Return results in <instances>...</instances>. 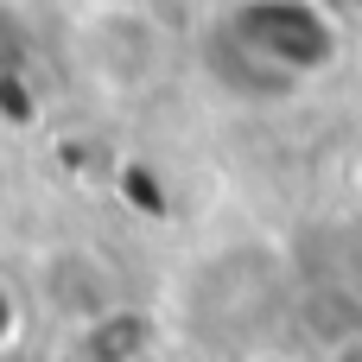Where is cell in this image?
Segmentation results:
<instances>
[{
  "mask_svg": "<svg viewBox=\"0 0 362 362\" xmlns=\"http://www.w3.org/2000/svg\"><path fill=\"white\" fill-rule=\"evenodd\" d=\"M261 362H274V356H261Z\"/></svg>",
  "mask_w": 362,
  "mask_h": 362,
  "instance_id": "obj_2",
  "label": "cell"
},
{
  "mask_svg": "<svg viewBox=\"0 0 362 362\" xmlns=\"http://www.w3.org/2000/svg\"><path fill=\"white\" fill-rule=\"evenodd\" d=\"M13 331H19V305H13V293L0 286V344H6Z\"/></svg>",
  "mask_w": 362,
  "mask_h": 362,
  "instance_id": "obj_1",
  "label": "cell"
}]
</instances>
